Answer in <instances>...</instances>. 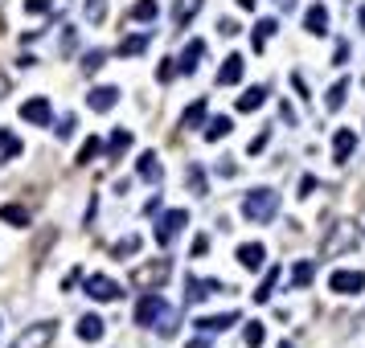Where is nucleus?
<instances>
[{
    "instance_id": "1",
    "label": "nucleus",
    "mask_w": 365,
    "mask_h": 348,
    "mask_svg": "<svg viewBox=\"0 0 365 348\" xmlns=\"http://www.w3.org/2000/svg\"><path fill=\"white\" fill-rule=\"evenodd\" d=\"M275 213H279V193H275V188H250L243 197V217L246 221L267 226Z\"/></svg>"
},
{
    "instance_id": "2",
    "label": "nucleus",
    "mask_w": 365,
    "mask_h": 348,
    "mask_svg": "<svg viewBox=\"0 0 365 348\" xmlns=\"http://www.w3.org/2000/svg\"><path fill=\"white\" fill-rule=\"evenodd\" d=\"M185 226H189V213H185V209H169V213H165V217L156 221V230H152L156 246H169L172 238H177L181 230H185Z\"/></svg>"
},
{
    "instance_id": "3",
    "label": "nucleus",
    "mask_w": 365,
    "mask_h": 348,
    "mask_svg": "<svg viewBox=\"0 0 365 348\" xmlns=\"http://www.w3.org/2000/svg\"><path fill=\"white\" fill-rule=\"evenodd\" d=\"M222 291H230L226 283H218V278H185V303L193 307V303H201V299H210V295H222Z\"/></svg>"
},
{
    "instance_id": "4",
    "label": "nucleus",
    "mask_w": 365,
    "mask_h": 348,
    "mask_svg": "<svg viewBox=\"0 0 365 348\" xmlns=\"http://www.w3.org/2000/svg\"><path fill=\"white\" fill-rule=\"evenodd\" d=\"M49 340H53V324H49V320H41V324H29V328H25L21 336L13 340V348H46Z\"/></svg>"
},
{
    "instance_id": "5",
    "label": "nucleus",
    "mask_w": 365,
    "mask_h": 348,
    "mask_svg": "<svg viewBox=\"0 0 365 348\" xmlns=\"http://www.w3.org/2000/svg\"><path fill=\"white\" fill-rule=\"evenodd\" d=\"M328 291H337V295H357V291H365V275L361 271H333V275H328Z\"/></svg>"
},
{
    "instance_id": "6",
    "label": "nucleus",
    "mask_w": 365,
    "mask_h": 348,
    "mask_svg": "<svg viewBox=\"0 0 365 348\" xmlns=\"http://www.w3.org/2000/svg\"><path fill=\"white\" fill-rule=\"evenodd\" d=\"M169 271H172V262H169V258H156L152 266H140V271L132 275V283H136V287H152V283L160 287V283L169 278Z\"/></svg>"
},
{
    "instance_id": "7",
    "label": "nucleus",
    "mask_w": 365,
    "mask_h": 348,
    "mask_svg": "<svg viewBox=\"0 0 365 348\" xmlns=\"http://www.w3.org/2000/svg\"><path fill=\"white\" fill-rule=\"evenodd\" d=\"M21 119L25 123H33V127H49V119H53L49 98H29V103H21Z\"/></svg>"
},
{
    "instance_id": "8",
    "label": "nucleus",
    "mask_w": 365,
    "mask_h": 348,
    "mask_svg": "<svg viewBox=\"0 0 365 348\" xmlns=\"http://www.w3.org/2000/svg\"><path fill=\"white\" fill-rule=\"evenodd\" d=\"M87 295L98 299V303H111V299H120V287H115L107 275H91L87 278Z\"/></svg>"
},
{
    "instance_id": "9",
    "label": "nucleus",
    "mask_w": 365,
    "mask_h": 348,
    "mask_svg": "<svg viewBox=\"0 0 365 348\" xmlns=\"http://www.w3.org/2000/svg\"><path fill=\"white\" fill-rule=\"evenodd\" d=\"M160 307H165V299H160V291H148L144 299L136 303V324H156V316H160Z\"/></svg>"
},
{
    "instance_id": "10",
    "label": "nucleus",
    "mask_w": 365,
    "mask_h": 348,
    "mask_svg": "<svg viewBox=\"0 0 365 348\" xmlns=\"http://www.w3.org/2000/svg\"><path fill=\"white\" fill-rule=\"evenodd\" d=\"M120 103V86H95V91L87 94V107L91 111H111Z\"/></svg>"
},
{
    "instance_id": "11",
    "label": "nucleus",
    "mask_w": 365,
    "mask_h": 348,
    "mask_svg": "<svg viewBox=\"0 0 365 348\" xmlns=\"http://www.w3.org/2000/svg\"><path fill=\"white\" fill-rule=\"evenodd\" d=\"M201 58H205V41H201V37H193V41L185 46V53H181L177 70H181V74H193V70L201 66Z\"/></svg>"
},
{
    "instance_id": "12",
    "label": "nucleus",
    "mask_w": 365,
    "mask_h": 348,
    "mask_svg": "<svg viewBox=\"0 0 365 348\" xmlns=\"http://www.w3.org/2000/svg\"><path fill=\"white\" fill-rule=\"evenodd\" d=\"M238 262H243L246 271H259V266L267 262V250H263V242H243V246H238Z\"/></svg>"
},
{
    "instance_id": "13",
    "label": "nucleus",
    "mask_w": 365,
    "mask_h": 348,
    "mask_svg": "<svg viewBox=\"0 0 365 348\" xmlns=\"http://www.w3.org/2000/svg\"><path fill=\"white\" fill-rule=\"evenodd\" d=\"M353 148H357V131H353V127H341V131H337V139H333V160L345 164Z\"/></svg>"
},
{
    "instance_id": "14",
    "label": "nucleus",
    "mask_w": 365,
    "mask_h": 348,
    "mask_svg": "<svg viewBox=\"0 0 365 348\" xmlns=\"http://www.w3.org/2000/svg\"><path fill=\"white\" fill-rule=\"evenodd\" d=\"M304 29H308L312 37L328 33V8H324V4H312V8H308V17H304Z\"/></svg>"
},
{
    "instance_id": "15",
    "label": "nucleus",
    "mask_w": 365,
    "mask_h": 348,
    "mask_svg": "<svg viewBox=\"0 0 365 348\" xmlns=\"http://www.w3.org/2000/svg\"><path fill=\"white\" fill-rule=\"evenodd\" d=\"M234 324H238V311H226V316H201V320H197L201 332H226V328H234Z\"/></svg>"
},
{
    "instance_id": "16",
    "label": "nucleus",
    "mask_w": 365,
    "mask_h": 348,
    "mask_svg": "<svg viewBox=\"0 0 365 348\" xmlns=\"http://www.w3.org/2000/svg\"><path fill=\"white\" fill-rule=\"evenodd\" d=\"M243 58H238V53H230V58H226V66L218 70V82L222 86H234V82H238V78H243Z\"/></svg>"
},
{
    "instance_id": "17",
    "label": "nucleus",
    "mask_w": 365,
    "mask_h": 348,
    "mask_svg": "<svg viewBox=\"0 0 365 348\" xmlns=\"http://www.w3.org/2000/svg\"><path fill=\"white\" fill-rule=\"evenodd\" d=\"M140 176H144V181H152V185H160L165 168H160V156H156V152H144V156H140Z\"/></svg>"
},
{
    "instance_id": "18",
    "label": "nucleus",
    "mask_w": 365,
    "mask_h": 348,
    "mask_svg": "<svg viewBox=\"0 0 365 348\" xmlns=\"http://www.w3.org/2000/svg\"><path fill=\"white\" fill-rule=\"evenodd\" d=\"M103 332H107V324H103L98 316H82V320H78V336H82V340H103Z\"/></svg>"
},
{
    "instance_id": "19",
    "label": "nucleus",
    "mask_w": 365,
    "mask_h": 348,
    "mask_svg": "<svg viewBox=\"0 0 365 348\" xmlns=\"http://www.w3.org/2000/svg\"><path fill=\"white\" fill-rule=\"evenodd\" d=\"M127 148H132V131H127V127H115V136H111V143H107V156L120 160Z\"/></svg>"
},
{
    "instance_id": "20",
    "label": "nucleus",
    "mask_w": 365,
    "mask_h": 348,
    "mask_svg": "<svg viewBox=\"0 0 365 348\" xmlns=\"http://www.w3.org/2000/svg\"><path fill=\"white\" fill-rule=\"evenodd\" d=\"M205 0H177V13H172V21H177V29H185L189 25V17H197V8H201Z\"/></svg>"
},
{
    "instance_id": "21",
    "label": "nucleus",
    "mask_w": 365,
    "mask_h": 348,
    "mask_svg": "<svg viewBox=\"0 0 365 348\" xmlns=\"http://www.w3.org/2000/svg\"><path fill=\"white\" fill-rule=\"evenodd\" d=\"M267 103V86H250V91L238 98V111H259Z\"/></svg>"
},
{
    "instance_id": "22",
    "label": "nucleus",
    "mask_w": 365,
    "mask_h": 348,
    "mask_svg": "<svg viewBox=\"0 0 365 348\" xmlns=\"http://www.w3.org/2000/svg\"><path fill=\"white\" fill-rule=\"evenodd\" d=\"M312 275H316V262H308V258H304V262H295V266H292V287H308Z\"/></svg>"
},
{
    "instance_id": "23",
    "label": "nucleus",
    "mask_w": 365,
    "mask_h": 348,
    "mask_svg": "<svg viewBox=\"0 0 365 348\" xmlns=\"http://www.w3.org/2000/svg\"><path fill=\"white\" fill-rule=\"evenodd\" d=\"M13 156H21V139L0 127V160H13Z\"/></svg>"
},
{
    "instance_id": "24",
    "label": "nucleus",
    "mask_w": 365,
    "mask_h": 348,
    "mask_svg": "<svg viewBox=\"0 0 365 348\" xmlns=\"http://www.w3.org/2000/svg\"><path fill=\"white\" fill-rule=\"evenodd\" d=\"M95 156H103V139H98V136H91L87 143H82V148H78V156H74V164H91Z\"/></svg>"
},
{
    "instance_id": "25",
    "label": "nucleus",
    "mask_w": 365,
    "mask_h": 348,
    "mask_svg": "<svg viewBox=\"0 0 365 348\" xmlns=\"http://www.w3.org/2000/svg\"><path fill=\"white\" fill-rule=\"evenodd\" d=\"M230 131H234V123H230L226 115H218V119H210V123H205V139H210V143L222 139V136H230Z\"/></svg>"
},
{
    "instance_id": "26",
    "label": "nucleus",
    "mask_w": 365,
    "mask_h": 348,
    "mask_svg": "<svg viewBox=\"0 0 365 348\" xmlns=\"http://www.w3.org/2000/svg\"><path fill=\"white\" fill-rule=\"evenodd\" d=\"M201 123H205V98H197L193 107L181 115V127H189V131H193V127H201Z\"/></svg>"
},
{
    "instance_id": "27",
    "label": "nucleus",
    "mask_w": 365,
    "mask_h": 348,
    "mask_svg": "<svg viewBox=\"0 0 365 348\" xmlns=\"http://www.w3.org/2000/svg\"><path fill=\"white\" fill-rule=\"evenodd\" d=\"M0 221H8V226H29V209H21V205H0Z\"/></svg>"
},
{
    "instance_id": "28",
    "label": "nucleus",
    "mask_w": 365,
    "mask_h": 348,
    "mask_svg": "<svg viewBox=\"0 0 365 348\" xmlns=\"http://www.w3.org/2000/svg\"><path fill=\"white\" fill-rule=\"evenodd\" d=\"M345 94H349V78H341V82H337V86L328 91L324 107H328V111H341V107H345Z\"/></svg>"
},
{
    "instance_id": "29",
    "label": "nucleus",
    "mask_w": 365,
    "mask_h": 348,
    "mask_svg": "<svg viewBox=\"0 0 365 348\" xmlns=\"http://www.w3.org/2000/svg\"><path fill=\"white\" fill-rule=\"evenodd\" d=\"M152 328H160V336H172V332H177V311H172L169 303L160 307V316H156V324Z\"/></svg>"
},
{
    "instance_id": "30",
    "label": "nucleus",
    "mask_w": 365,
    "mask_h": 348,
    "mask_svg": "<svg viewBox=\"0 0 365 348\" xmlns=\"http://www.w3.org/2000/svg\"><path fill=\"white\" fill-rule=\"evenodd\" d=\"M144 46H148V37L144 33H136V37H123L120 41V53L123 58H136V53H144Z\"/></svg>"
},
{
    "instance_id": "31",
    "label": "nucleus",
    "mask_w": 365,
    "mask_h": 348,
    "mask_svg": "<svg viewBox=\"0 0 365 348\" xmlns=\"http://www.w3.org/2000/svg\"><path fill=\"white\" fill-rule=\"evenodd\" d=\"M127 17H132V21H152V17H156V0H140V4H132Z\"/></svg>"
},
{
    "instance_id": "32",
    "label": "nucleus",
    "mask_w": 365,
    "mask_h": 348,
    "mask_svg": "<svg viewBox=\"0 0 365 348\" xmlns=\"http://www.w3.org/2000/svg\"><path fill=\"white\" fill-rule=\"evenodd\" d=\"M271 33H275V21H271V17H267V21H259V25H255V33H250L255 49H263V46H267V41H271Z\"/></svg>"
},
{
    "instance_id": "33",
    "label": "nucleus",
    "mask_w": 365,
    "mask_h": 348,
    "mask_svg": "<svg viewBox=\"0 0 365 348\" xmlns=\"http://www.w3.org/2000/svg\"><path fill=\"white\" fill-rule=\"evenodd\" d=\"M275 278H279V266H271L267 278L259 283V291H255V303H267V299H271V291H275Z\"/></svg>"
},
{
    "instance_id": "34",
    "label": "nucleus",
    "mask_w": 365,
    "mask_h": 348,
    "mask_svg": "<svg viewBox=\"0 0 365 348\" xmlns=\"http://www.w3.org/2000/svg\"><path fill=\"white\" fill-rule=\"evenodd\" d=\"M127 254H140V238H136V233H127L123 242H115V258L127 262Z\"/></svg>"
},
{
    "instance_id": "35",
    "label": "nucleus",
    "mask_w": 365,
    "mask_h": 348,
    "mask_svg": "<svg viewBox=\"0 0 365 348\" xmlns=\"http://www.w3.org/2000/svg\"><path fill=\"white\" fill-rule=\"evenodd\" d=\"M263 340H267V328H263V324H250V328H246V344H250V348H259Z\"/></svg>"
},
{
    "instance_id": "36",
    "label": "nucleus",
    "mask_w": 365,
    "mask_h": 348,
    "mask_svg": "<svg viewBox=\"0 0 365 348\" xmlns=\"http://www.w3.org/2000/svg\"><path fill=\"white\" fill-rule=\"evenodd\" d=\"M103 62H107V53H103V49H91V53L82 58V70L91 74V70H98V66H103Z\"/></svg>"
},
{
    "instance_id": "37",
    "label": "nucleus",
    "mask_w": 365,
    "mask_h": 348,
    "mask_svg": "<svg viewBox=\"0 0 365 348\" xmlns=\"http://www.w3.org/2000/svg\"><path fill=\"white\" fill-rule=\"evenodd\" d=\"M87 17L98 25L103 17H107V4H103V0H87Z\"/></svg>"
},
{
    "instance_id": "38",
    "label": "nucleus",
    "mask_w": 365,
    "mask_h": 348,
    "mask_svg": "<svg viewBox=\"0 0 365 348\" xmlns=\"http://www.w3.org/2000/svg\"><path fill=\"white\" fill-rule=\"evenodd\" d=\"M189 188H193L197 197L205 193V172H201V168H189Z\"/></svg>"
},
{
    "instance_id": "39",
    "label": "nucleus",
    "mask_w": 365,
    "mask_h": 348,
    "mask_svg": "<svg viewBox=\"0 0 365 348\" xmlns=\"http://www.w3.org/2000/svg\"><path fill=\"white\" fill-rule=\"evenodd\" d=\"M271 143V131H259V136L250 139V152H255V156H259V152H263V148H267Z\"/></svg>"
},
{
    "instance_id": "40",
    "label": "nucleus",
    "mask_w": 365,
    "mask_h": 348,
    "mask_svg": "<svg viewBox=\"0 0 365 348\" xmlns=\"http://www.w3.org/2000/svg\"><path fill=\"white\" fill-rule=\"evenodd\" d=\"M172 74H177V66H172L169 58H165V62H160V66H156V78H160V82H169Z\"/></svg>"
},
{
    "instance_id": "41",
    "label": "nucleus",
    "mask_w": 365,
    "mask_h": 348,
    "mask_svg": "<svg viewBox=\"0 0 365 348\" xmlns=\"http://www.w3.org/2000/svg\"><path fill=\"white\" fill-rule=\"evenodd\" d=\"M25 13H49V0H25Z\"/></svg>"
},
{
    "instance_id": "42",
    "label": "nucleus",
    "mask_w": 365,
    "mask_h": 348,
    "mask_svg": "<svg viewBox=\"0 0 365 348\" xmlns=\"http://www.w3.org/2000/svg\"><path fill=\"white\" fill-rule=\"evenodd\" d=\"M58 136H62V139H70V136H74V119H70V115L62 119V127H58Z\"/></svg>"
},
{
    "instance_id": "43",
    "label": "nucleus",
    "mask_w": 365,
    "mask_h": 348,
    "mask_svg": "<svg viewBox=\"0 0 365 348\" xmlns=\"http://www.w3.org/2000/svg\"><path fill=\"white\" fill-rule=\"evenodd\" d=\"M218 29H222V37H234V33H238V25H234V21H226V17H222Z\"/></svg>"
},
{
    "instance_id": "44",
    "label": "nucleus",
    "mask_w": 365,
    "mask_h": 348,
    "mask_svg": "<svg viewBox=\"0 0 365 348\" xmlns=\"http://www.w3.org/2000/svg\"><path fill=\"white\" fill-rule=\"evenodd\" d=\"M312 188H316V181H312V176H304V181H300V197H308Z\"/></svg>"
},
{
    "instance_id": "45",
    "label": "nucleus",
    "mask_w": 365,
    "mask_h": 348,
    "mask_svg": "<svg viewBox=\"0 0 365 348\" xmlns=\"http://www.w3.org/2000/svg\"><path fill=\"white\" fill-rule=\"evenodd\" d=\"M275 4H279V8H295V0H275Z\"/></svg>"
},
{
    "instance_id": "46",
    "label": "nucleus",
    "mask_w": 365,
    "mask_h": 348,
    "mask_svg": "<svg viewBox=\"0 0 365 348\" xmlns=\"http://www.w3.org/2000/svg\"><path fill=\"white\" fill-rule=\"evenodd\" d=\"M357 29L365 33V4H361V17H357Z\"/></svg>"
},
{
    "instance_id": "47",
    "label": "nucleus",
    "mask_w": 365,
    "mask_h": 348,
    "mask_svg": "<svg viewBox=\"0 0 365 348\" xmlns=\"http://www.w3.org/2000/svg\"><path fill=\"white\" fill-rule=\"evenodd\" d=\"M238 4H243V8H255V4H259V0H238Z\"/></svg>"
},
{
    "instance_id": "48",
    "label": "nucleus",
    "mask_w": 365,
    "mask_h": 348,
    "mask_svg": "<svg viewBox=\"0 0 365 348\" xmlns=\"http://www.w3.org/2000/svg\"><path fill=\"white\" fill-rule=\"evenodd\" d=\"M279 348H292V344H288V340H283V344H279Z\"/></svg>"
}]
</instances>
